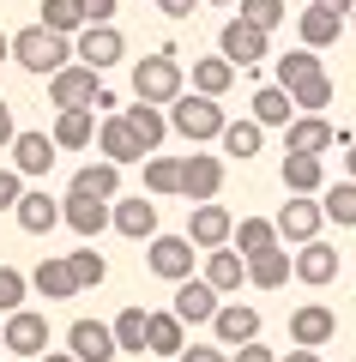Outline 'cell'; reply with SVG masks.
I'll return each mask as SVG.
<instances>
[{
    "instance_id": "1",
    "label": "cell",
    "mask_w": 356,
    "mask_h": 362,
    "mask_svg": "<svg viewBox=\"0 0 356 362\" xmlns=\"http://www.w3.org/2000/svg\"><path fill=\"white\" fill-rule=\"evenodd\" d=\"M13 61L25 66V73L49 78V73H61V66L73 61V37H54V30H42V25H25V30H13Z\"/></svg>"
},
{
    "instance_id": "2",
    "label": "cell",
    "mask_w": 356,
    "mask_h": 362,
    "mask_svg": "<svg viewBox=\"0 0 356 362\" xmlns=\"http://www.w3.org/2000/svg\"><path fill=\"white\" fill-rule=\"evenodd\" d=\"M181 85H188V73H181V61H176V49H157V54H145L139 66H133V97L139 103H176L181 97Z\"/></svg>"
},
{
    "instance_id": "3",
    "label": "cell",
    "mask_w": 356,
    "mask_h": 362,
    "mask_svg": "<svg viewBox=\"0 0 356 362\" xmlns=\"http://www.w3.org/2000/svg\"><path fill=\"white\" fill-rule=\"evenodd\" d=\"M224 103H217V97H200V90H181L176 103H169V133H181V139H217V133H224Z\"/></svg>"
},
{
    "instance_id": "4",
    "label": "cell",
    "mask_w": 356,
    "mask_h": 362,
    "mask_svg": "<svg viewBox=\"0 0 356 362\" xmlns=\"http://www.w3.org/2000/svg\"><path fill=\"white\" fill-rule=\"evenodd\" d=\"M193 254H200V247H193L188 235H151V242H145V266H151V278H163V284L193 278Z\"/></svg>"
},
{
    "instance_id": "5",
    "label": "cell",
    "mask_w": 356,
    "mask_h": 362,
    "mask_svg": "<svg viewBox=\"0 0 356 362\" xmlns=\"http://www.w3.org/2000/svg\"><path fill=\"white\" fill-rule=\"evenodd\" d=\"M97 73H91V66L85 61H67L61 66V73H49V103L54 109H91V103H97Z\"/></svg>"
},
{
    "instance_id": "6",
    "label": "cell",
    "mask_w": 356,
    "mask_h": 362,
    "mask_svg": "<svg viewBox=\"0 0 356 362\" xmlns=\"http://www.w3.org/2000/svg\"><path fill=\"white\" fill-rule=\"evenodd\" d=\"M272 223H278V242H296V247H302V242H314V235H320L326 211H320L314 194H290V199L278 206V218H272Z\"/></svg>"
},
{
    "instance_id": "7",
    "label": "cell",
    "mask_w": 356,
    "mask_h": 362,
    "mask_svg": "<svg viewBox=\"0 0 356 362\" xmlns=\"http://www.w3.org/2000/svg\"><path fill=\"white\" fill-rule=\"evenodd\" d=\"M91 145L103 151V163H121V169L151 157V151L139 145V133L127 127V115H103V121H97V139H91Z\"/></svg>"
},
{
    "instance_id": "8",
    "label": "cell",
    "mask_w": 356,
    "mask_h": 362,
    "mask_svg": "<svg viewBox=\"0 0 356 362\" xmlns=\"http://www.w3.org/2000/svg\"><path fill=\"white\" fill-rule=\"evenodd\" d=\"M0 344L13 350V356H42V350H49V320H42L37 308H13L0 320Z\"/></svg>"
},
{
    "instance_id": "9",
    "label": "cell",
    "mask_w": 356,
    "mask_h": 362,
    "mask_svg": "<svg viewBox=\"0 0 356 362\" xmlns=\"http://www.w3.org/2000/svg\"><path fill=\"white\" fill-rule=\"evenodd\" d=\"M121 54H127V42H121V30H115V25H85L73 37V61H85L91 73H109Z\"/></svg>"
},
{
    "instance_id": "10",
    "label": "cell",
    "mask_w": 356,
    "mask_h": 362,
    "mask_svg": "<svg viewBox=\"0 0 356 362\" xmlns=\"http://www.w3.org/2000/svg\"><path fill=\"white\" fill-rule=\"evenodd\" d=\"M217 187H224V163H217L212 151L181 157V199H188V206H205V199H217Z\"/></svg>"
},
{
    "instance_id": "11",
    "label": "cell",
    "mask_w": 356,
    "mask_h": 362,
    "mask_svg": "<svg viewBox=\"0 0 356 362\" xmlns=\"http://www.w3.org/2000/svg\"><path fill=\"white\" fill-rule=\"evenodd\" d=\"M61 223L73 235H85V242H97L103 230H109V199H97V194H73L67 187V199H61Z\"/></svg>"
},
{
    "instance_id": "12",
    "label": "cell",
    "mask_w": 356,
    "mask_h": 362,
    "mask_svg": "<svg viewBox=\"0 0 356 362\" xmlns=\"http://www.w3.org/2000/svg\"><path fill=\"white\" fill-rule=\"evenodd\" d=\"M332 338H338V314H332L326 302H302V308L290 314V344L320 350V344H332Z\"/></svg>"
},
{
    "instance_id": "13",
    "label": "cell",
    "mask_w": 356,
    "mask_h": 362,
    "mask_svg": "<svg viewBox=\"0 0 356 362\" xmlns=\"http://www.w3.org/2000/svg\"><path fill=\"white\" fill-rule=\"evenodd\" d=\"M229 235H236V218H229L217 199L193 206V218H188V242L200 247V254H212V247H229Z\"/></svg>"
},
{
    "instance_id": "14",
    "label": "cell",
    "mask_w": 356,
    "mask_h": 362,
    "mask_svg": "<svg viewBox=\"0 0 356 362\" xmlns=\"http://www.w3.org/2000/svg\"><path fill=\"white\" fill-rule=\"evenodd\" d=\"M212 338L217 344H254L260 338V308H248V302H217V314H212Z\"/></svg>"
},
{
    "instance_id": "15",
    "label": "cell",
    "mask_w": 356,
    "mask_h": 362,
    "mask_svg": "<svg viewBox=\"0 0 356 362\" xmlns=\"http://www.w3.org/2000/svg\"><path fill=\"white\" fill-rule=\"evenodd\" d=\"M217 54H224L229 66H254L260 54H266V30H254L248 18H229V25L217 30Z\"/></svg>"
},
{
    "instance_id": "16",
    "label": "cell",
    "mask_w": 356,
    "mask_h": 362,
    "mask_svg": "<svg viewBox=\"0 0 356 362\" xmlns=\"http://www.w3.org/2000/svg\"><path fill=\"white\" fill-rule=\"evenodd\" d=\"M109 223L127 235V242H151V235H157V199H151V194L115 199V206H109Z\"/></svg>"
},
{
    "instance_id": "17",
    "label": "cell",
    "mask_w": 356,
    "mask_h": 362,
    "mask_svg": "<svg viewBox=\"0 0 356 362\" xmlns=\"http://www.w3.org/2000/svg\"><path fill=\"white\" fill-rule=\"evenodd\" d=\"M338 145V127H332L326 115H296L290 127H284V151H302V157H320Z\"/></svg>"
},
{
    "instance_id": "18",
    "label": "cell",
    "mask_w": 356,
    "mask_h": 362,
    "mask_svg": "<svg viewBox=\"0 0 356 362\" xmlns=\"http://www.w3.org/2000/svg\"><path fill=\"white\" fill-rule=\"evenodd\" d=\"M176 314L181 326H212V314H217V290L205 284V278H181L176 284Z\"/></svg>"
},
{
    "instance_id": "19",
    "label": "cell",
    "mask_w": 356,
    "mask_h": 362,
    "mask_svg": "<svg viewBox=\"0 0 356 362\" xmlns=\"http://www.w3.org/2000/svg\"><path fill=\"white\" fill-rule=\"evenodd\" d=\"M67 350H73L79 362H115L109 320H73V326H67Z\"/></svg>"
},
{
    "instance_id": "20",
    "label": "cell",
    "mask_w": 356,
    "mask_h": 362,
    "mask_svg": "<svg viewBox=\"0 0 356 362\" xmlns=\"http://www.w3.org/2000/svg\"><path fill=\"white\" fill-rule=\"evenodd\" d=\"M290 272L302 278V284H314V290L332 284V278H338V247H326V242L314 235V242H302V247L290 254Z\"/></svg>"
},
{
    "instance_id": "21",
    "label": "cell",
    "mask_w": 356,
    "mask_h": 362,
    "mask_svg": "<svg viewBox=\"0 0 356 362\" xmlns=\"http://www.w3.org/2000/svg\"><path fill=\"white\" fill-rule=\"evenodd\" d=\"M13 218H18L25 235H49V230H61V199H49L42 187H25V199L13 206Z\"/></svg>"
},
{
    "instance_id": "22",
    "label": "cell",
    "mask_w": 356,
    "mask_h": 362,
    "mask_svg": "<svg viewBox=\"0 0 356 362\" xmlns=\"http://www.w3.org/2000/svg\"><path fill=\"white\" fill-rule=\"evenodd\" d=\"M54 157H61V151H54L49 133H13V169H18V175H49Z\"/></svg>"
},
{
    "instance_id": "23",
    "label": "cell",
    "mask_w": 356,
    "mask_h": 362,
    "mask_svg": "<svg viewBox=\"0 0 356 362\" xmlns=\"http://www.w3.org/2000/svg\"><path fill=\"white\" fill-rule=\"evenodd\" d=\"M49 139H54V151H85L97 139V109H61Z\"/></svg>"
},
{
    "instance_id": "24",
    "label": "cell",
    "mask_w": 356,
    "mask_h": 362,
    "mask_svg": "<svg viewBox=\"0 0 356 362\" xmlns=\"http://www.w3.org/2000/svg\"><path fill=\"white\" fill-rule=\"evenodd\" d=\"M242 278H248V259L236 254V247H212V254H205V284H212L217 296H236Z\"/></svg>"
},
{
    "instance_id": "25",
    "label": "cell",
    "mask_w": 356,
    "mask_h": 362,
    "mask_svg": "<svg viewBox=\"0 0 356 362\" xmlns=\"http://www.w3.org/2000/svg\"><path fill=\"white\" fill-rule=\"evenodd\" d=\"M30 290H37V296H49V302H73V296H85L67 259H42V266L30 272Z\"/></svg>"
},
{
    "instance_id": "26",
    "label": "cell",
    "mask_w": 356,
    "mask_h": 362,
    "mask_svg": "<svg viewBox=\"0 0 356 362\" xmlns=\"http://www.w3.org/2000/svg\"><path fill=\"white\" fill-rule=\"evenodd\" d=\"M188 350V326L176 314H145V356H181Z\"/></svg>"
},
{
    "instance_id": "27",
    "label": "cell",
    "mask_w": 356,
    "mask_h": 362,
    "mask_svg": "<svg viewBox=\"0 0 356 362\" xmlns=\"http://www.w3.org/2000/svg\"><path fill=\"white\" fill-rule=\"evenodd\" d=\"M284 194H320L326 187V163L320 157H302V151H284Z\"/></svg>"
},
{
    "instance_id": "28",
    "label": "cell",
    "mask_w": 356,
    "mask_h": 362,
    "mask_svg": "<svg viewBox=\"0 0 356 362\" xmlns=\"http://www.w3.org/2000/svg\"><path fill=\"white\" fill-rule=\"evenodd\" d=\"M296 30H302V49H332V42L344 37V18H338V13H326V6H302Z\"/></svg>"
},
{
    "instance_id": "29",
    "label": "cell",
    "mask_w": 356,
    "mask_h": 362,
    "mask_svg": "<svg viewBox=\"0 0 356 362\" xmlns=\"http://www.w3.org/2000/svg\"><path fill=\"white\" fill-rule=\"evenodd\" d=\"M248 103H254L260 127H290V121H296V103H290V90H284V85H260Z\"/></svg>"
},
{
    "instance_id": "30",
    "label": "cell",
    "mask_w": 356,
    "mask_h": 362,
    "mask_svg": "<svg viewBox=\"0 0 356 362\" xmlns=\"http://www.w3.org/2000/svg\"><path fill=\"white\" fill-rule=\"evenodd\" d=\"M248 284H254V290H284V284H290V254H284V247L254 254V259H248Z\"/></svg>"
},
{
    "instance_id": "31",
    "label": "cell",
    "mask_w": 356,
    "mask_h": 362,
    "mask_svg": "<svg viewBox=\"0 0 356 362\" xmlns=\"http://www.w3.org/2000/svg\"><path fill=\"white\" fill-rule=\"evenodd\" d=\"M73 194H97V199H121V163H85L73 175Z\"/></svg>"
},
{
    "instance_id": "32",
    "label": "cell",
    "mask_w": 356,
    "mask_h": 362,
    "mask_svg": "<svg viewBox=\"0 0 356 362\" xmlns=\"http://www.w3.org/2000/svg\"><path fill=\"white\" fill-rule=\"evenodd\" d=\"M229 247H236L242 259L266 254V247H278V223H272V218H242V223H236V235H229Z\"/></svg>"
},
{
    "instance_id": "33",
    "label": "cell",
    "mask_w": 356,
    "mask_h": 362,
    "mask_svg": "<svg viewBox=\"0 0 356 362\" xmlns=\"http://www.w3.org/2000/svg\"><path fill=\"white\" fill-rule=\"evenodd\" d=\"M121 115H127V127L139 133V145H145V151H157V145H163V133H169V115H163L157 103H127Z\"/></svg>"
},
{
    "instance_id": "34",
    "label": "cell",
    "mask_w": 356,
    "mask_h": 362,
    "mask_svg": "<svg viewBox=\"0 0 356 362\" xmlns=\"http://www.w3.org/2000/svg\"><path fill=\"white\" fill-rule=\"evenodd\" d=\"M260 139H266V127H260L254 115H248V121H224V133H217V145H224L236 163H248V157L260 151Z\"/></svg>"
},
{
    "instance_id": "35",
    "label": "cell",
    "mask_w": 356,
    "mask_h": 362,
    "mask_svg": "<svg viewBox=\"0 0 356 362\" xmlns=\"http://www.w3.org/2000/svg\"><path fill=\"white\" fill-rule=\"evenodd\" d=\"M229 85H236V66H229L224 54H200V61H193V90H200V97H224Z\"/></svg>"
},
{
    "instance_id": "36",
    "label": "cell",
    "mask_w": 356,
    "mask_h": 362,
    "mask_svg": "<svg viewBox=\"0 0 356 362\" xmlns=\"http://www.w3.org/2000/svg\"><path fill=\"white\" fill-rule=\"evenodd\" d=\"M145 194L151 199H176L181 194V157H145Z\"/></svg>"
},
{
    "instance_id": "37",
    "label": "cell",
    "mask_w": 356,
    "mask_h": 362,
    "mask_svg": "<svg viewBox=\"0 0 356 362\" xmlns=\"http://www.w3.org/2000/svg\"><path fill=\"white\" fill-rule=\"evenodd\" d=\"M37 25L54 30V37H79L91 18H85V6H79V0H42V18H37Z\"/></svg>"
},
{
    "instance_id": "38",
    "label": "cell",
    "mask_w": 356,
    "mask_h": 362,
    "mask_svg": "<svg viewBox=\"0 0 356 362\" xmlns=\"http://www.w3.org/2000/svg\"><path fill=\"white\" fill-rule=\"evenodd\" d=\"M320 211H326L338 230H356V181L344 175L338 187H320Z\"/></svg>"
},
{
    "instance_id": "39",
    "label": "cell",
    "mask_w": 356,
    "mask_h": 362,
    "mask_svg": "<svg viewBox=\"0 0 356 362\" xmlns=\"http://www.w3.org/2000/svg\"><path fill=\"white\" fill-rule=\"evenodd\" d=\"M115 332V350H127V356H145V308H121L109 320Z\"/></svg>"
},
{
    "instance_id": "40",
    "label": "cell",
    "mask_w": 356,
    "mask_h": 362,
    "mask_svg": "<svg viewBox=\"0 0 356 362\" xmlns=\"http://www.w3.org/2000/svg\"><path fill=\"white\" fill-rule=\"evenodd\" d=\"M314 73H326V66H320V49L278 54V85H284V90H290V85H302V78H314Z\"/></svg>"
},
{
    "instance_id": "41",
    "label": "cell",
    "mask_w": 356,
    "mask_h": 362,
    "mask_svg": "<svg viewBox=\"0 0 356 362\" xmlns=\"http://www.w3.org/2000/svg\"><path fill=\"white\" fill-rule=\"evenodd\" d=\"M67 266H73V278H79V290H97L103 278H109V259H103L97 247H73V254H67Z\"/></svg>"
},
{
    "instance_id": "42",
    "label": "cell",
    "mask_w": 356,
    "mask_h": 362,
    "mask_svg": "<svg viewBox=\"0 0 356 362\" xmlns=\"http://www.w3.org/2000/svg\"><path fill=\"white\" fill-rule=\"evenodd\" d=\"M290 103L302 109V115H320V109L332 103V78L314 73V78H302V85H290Z\"/></svg>"
},
{
    "instance_id": "43",
    "label": "cell",
    "mask_w": 356,
    "mask_h": 362,
    "mask_svg": "<svg viewBox=\"0 0 356 362\" xmlns=\"http://www.w3.org/2000/svg\"><path fill=\"white\" fill-rule=\"evenodd\" d=\"M236 6H242V18H248L254 30H266V37H272L278 25H284V13H290L284 0H236Z\"/></svg>"
},
{
    "instance_id": "44",
    "label": "cell",
    "mask_w": 356,
    "mask_h": 362,
    "mask_svg": "<svg viewBox=\"0 0 356 362\" xmlns=\"http://www.w3.org/2000/svg\"><path fill=\"white\" fill-rule=\"evenodd\" d=\"M25 290H30V278L18 266H0V314H13V308H25Z\"/></svg>"
},
{
    "instance_id": "45",
    "label": "cell",
    "mask_w": 356,
    "mask_h": 362,
    "mask_svg": "<svg viewBox=\"0 0 356 362\" xmlns=\"http://www.w3.org/2000/svg\"><path fill=\"white\" fill-rule=\"evenodd\" d=\"M18 199H25V175L18 169H0V211H13Z\"/></svg>"
},
{
    "instance_id": "46",
    "label": "cell",
    "mask_w": 356,
    "mask_h": 362,
    "mask_svg": "<svg viewBox=\"0 0 356 362\" xmlns=\"http://www.w3.org/2000/svg\"><path fill=\"white\" fill-rule=\"evenodd\" d=\"M79 6H85L91 25H115V6H121V0H79Z\"/></svg>"
},
{
    "instance_id": "47",
    "label": "cell",
    "mask_w": 356,
    "mask_h": 362,
    "mask_svg": "<svg viewBox=\"0 0 356 362\" xmlns=\"http://www.w3.org/2000/svg\"><path fill=\"white\" fill-rule=\"evenodd\" d=\"M176 362H229V356H224V344H188Z\"/></svg>"
},
{
    "instance_id": "48",
    "label": "cell",
    "mask_w": 356,
    "mask_h": 362,
    "mask_svg": "<svg viewBox=\"0 0 356 362\" xmlns=\"http://www.w3.org/2000/svg\"><path fill=\"white\" fill-rule=\"evenodd\" d=\"M151 6L163 18H193V13H200V0H151Z\"/></svg>"
},
{
    "instance_id": "49",
    "label": "cell",
    "mask_w": 356,
    "mask_h": 362,
    "mask_svg": "<svg viewBox=\"0 0 356 362\" xmlns=\"http://www.w3.org/2000/svg\"><path fill=\"white\" fill-rule=\"evenodd\" d=\"M229 362H278V356H272V350L254 338V344H236V356H229Z\"/></svg>"
},
{
    "instance_id": "50",
    "label": "cell",
    "mask_w": 356,
    "mask_h": 362,
    "mask_svg": "<svg viewBox=\"0 0 356 362\" xmlns=\"http://www.w3.org/2000/svg\"><path fill=\"white\" fill-rule=\"evenodd\" d=\"M13 133H18V127H13V103L0 97V145H13Z\"/></svg>"
},
{
    "instance_id": "51",
    "label": "cell",
    "mask_w": 356,
    "mask_h": 362,
    "mask_svg": "<svg viewBox=\"0 0 356 362\" xmlns=\"http://www.w3.org/2000/svg\"><path fill=\"white\" fill-rule=\"evenodd\" d=\"M278 362H326V356H320V350H302V344H296L290 356H278Z\"/></svg>"
},
{
    "instance_id": "52",
    "label": "cell",
    "mask_w": 356,
    "mask_h": 362,
    "mask_svg": "<svg viewBox=\"0 0 356 362\" xmlns=\"http://www.w3.org/2000/svg\"><path fill=\"white\" fill-rule=\"evenodd\" d=\"M314 6H326V13H338V18H350V6H356V0H314Z\"/></svg>"
},
{
    "instance_id": "53",
    "label": "cell",
    "mask_w": 356,
    "mask_h": 362,
    "mask_svg": "<svg viewBox=\"0 0 356 362\" xmlns=\"http://www.w3.org/2000/svg\"><path fill=\"white\" fill-rule=\"evenodd\" d=\"M42 362H79L73 350H42Z\"/></svg>"
},
{
    "instance_id": "54",
    "label": "cell",
    "mask_w": 356,
    "mask_h": 362,
    "mask_svg": "<svg viewBox=\"0 0 356 362\" xmlns=\"http://www.w3.org/2000/svg\"><path fill=\"white\" fill-rule=\"evenodd\" d=\"M344 169H350V181H356V139H350V151H344Z\"/></svg>"
},
{
    "instance_id": "55",
    "label": "cell",
    "mask_w": 356,
    "mask_h": 362,
    "mask_svg": "<svg viewBox=\"0 0 356 362\" xmlns=\"http://www.w3.org/2000/svg\"><path fill=\"white\" fill-rule=\"evenodd\" d=\"M0 61H13V37L6 30H0Z\"/></svg>"
},
{
    "instance_id": "56",
    "label": "cell",
    "mask_w": 356,
    "mask_h": 362,
    "mask_svg": "<svg viewBox=\"0 0 356 362\" xmlns=\"http://www.w3.org/2000/svg\"><path fill=\"white\" fill-rule=\"evenodd\" d=\"M212 6H236V0H212Z\"/></svg>"
},
{
    "instance_id": "57",
    "label": "cell",
    "mask_w": 356,
    "mask_h": 362,
    "mask_svg": "<svg viewBox=\"0 0 356 362\" xmlns=\"http://www.w3.org/2000/svg\"><path fill=\"white\" fill-rule=\"evenodd\" d=\"M350 18H356V6H350Z\"/></svg>"
},
{
    "instance_id": "58",
    "label": "cell",
    "mask_w": 356,
    "mask_h": 362,
    "mask_svg": "<svg viewBox=\"0 0 356 362\" xmlns=\"http://www.w3.org/2000/svg\"><path fill=\"white\" fill-rule=\"evenodd\" d=\"M350 362H356V356H350Z\"/></svg>"
}]
</instances>
